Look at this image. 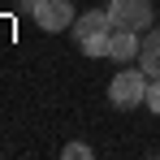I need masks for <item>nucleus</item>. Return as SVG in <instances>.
Returning <instances> with one entry per match:
<instances>
[{"mask_svg": "<svg viewBox=\"0 0 160 160\" xmlns=\"http://www.w3.org/2000/svg\"><path fill=\"white\" fill-rule=\"evenodd\" d=\"M147 74L138 69V65H126V69H117L112 82H108V104L112 108H138L147 104Z\"/></svg>", "mask_w": 160, "mask_h": 160, "instance_id": "nucleus-1", "label": "nucleus"}, {"mask_svg": "<svg viewBox=\"0 0 160 160\" xmlns=\"http://www.w3.org/2000/svg\"><path fill=\"white\" fill-rule=\"evenodd\" d=\"M108 22L147 35V30L156 26V4L152 0H108Z\"/></svg>", "mask_w": 160, "mask_h": 160, "instance_id": "nucleus-2", "label": "nucleus"}, {"mask_svg": "<svg viewBox=\"0 0 160 160\" xmlns=\"http://www.w3.org/2000/svg\"><path fill=\"white\" fill-rule=\"evenodd\" d=\"M74 4L69 0H43L39 9H35V26L43 30V35H61V30H69L74 26Z\"/></svg>", "mask_w": 160, "mask_h": 160, "instance_id": "nucleus-3", "label": "nucleus"}, {"mask_svg": "<svg viewBox=\"0 0 160 160\" xmlns=\"http://www.w3.org/2000/svg\"><path fill=\"white\" fill-rule=\"evenodd\" d=\"M138 48H143V35L126 26H112V39H108V61H138Z\"/></svg>", "mask_w": 160, "mask_h": 160, "instance_id": "nucleus-4", "label": "nucleus"}, {"mask_svg": "<svg viewBox=\"0 0 160 160\" xmlns=\"http://www.w3.org/2000/svg\"><path fill=\"white\" fill-rule=\"evenodd\" d=\"M138 69L147 78H160V30L143 35V48H138Z\"/></svg>", "mask_w": 160, "mask_h": 160, "instance_id": "nucleus-5", "label": "nucleus"}, {"mask_svg": "<svg viewBox=\"0 0 160 160\" xmlns=\"http://www.w3.org/2000/svg\"><path fill=\"white\" fill-rule=\"evenodd\" d=\"M104 26H112V22H108V9H87V13H78V18H74L69 35L82 43L87 35H95V30H104Z\"/></svg>", "mask_w": 160, "mask_h": 160, "instance_id": "nucleus-6", "label": "nucleus"}, {"mask_svg": "<svg viewBox=\"0 0 160 160\" xmlns=\"http://www.w3.org/2000/svg\"><path fill=\"white\" fill-rule=\"evenodd\" d=\"M108 39H112V26L95 30V35H87L78 48H82V56H91V61H108Z\"/></svg>", "mask_w": 160, "mask_h": 160, "instance_id": "nucleus-7", "label": "nucleus"}, {"mask_svg": "<svg viewBox=\"0 0 160 160\" xmlns=\"http://www.w3.org/2000/svg\"><path fill=\"white\" fill-rule=\"evenodd\" d=\"M61 156H65V160H91V147H87V143H65Z\"/></svg>", "mask_w": 160, "mask_h": 160, "instance_id": "nucleus-8", "label": "nucleus"}, {"mask_svg": "<svg viewBox=\"0 0 160 160\" xmlns=\"http://www.w3.org/2000/svg\"><path fill=\"white\" fill-rule=\"evenodd\" d=\"M147 108L160 117V78H152V82H147Z\"/></svg>", "mask_w": 160, "mask_h": 160, "instance_id": "nucleus-9", "label": "nucleus"}, {"mask_svg": "<svg viewBox=\"0 0 160 160\" xmlns=\"http://www.w3.org/2000/svg\"><path fill=\"white\" fill-rule=\"evenodd\" d=\"M18 4H22V9H26V13H35V9H39V4H43V0H18Z\"/></svg>", "mask_w": 160, "mask_h": 160, "instance_id": "nucleus-10", "label": "nucleus"}]
</instances>
